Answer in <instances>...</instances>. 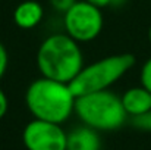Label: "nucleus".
Instances as JSON below:
<instances>
[{
    "instance_id": "14",
    "label": "nucleus",
    "mask_w": 151,
    "mask_h": 150,
    "mask_svg": "<svg viewBox=\"0 0 151 150\" xmlns=\"http://www.w3.org/2000/svg\"><path fill=\"white\" fill-rule=\"evenodd\" d=\"M7 106H9V103H7V97H6L4 91L0 88V119L6 115V112H7Z\"/></svg>"
},
{
    "instance_id": "7",
    "label": "nucleus",
    "mask_w": 151,
    "mask_h": 150,
    "mask_svg": "<svg viewBox=\"0 0 151 150\" xmlns=\"http://www.w3.org/2000/svg\"><path fill=\"white\" fill-rule=\"evenodd\" d=\"M120 100L128 116L137 118L151 110V93L142 86L126 90L120 96Z\"/></svg>"
},
{
    "instance_id": "5",
    "label": "nucleus",
    "mask_w": 151,
    "mask_h": 150,
    "mask_svg": "<svg viewBox=\"0 0 151 150\" xmlns=\"http://www.w3.org/2000/svg\"><path fill=\"white\" fill-rule=\"evenodd\" d=\"M66 34L78 43H87L99 37L103 30V13L100 7L79 0L63 13Z\"/></svg>"
},
{
    "instance_id": "13",
    "label": "nucleus",
    "mask_w": 151,
    "mask_h": 150,
    "mask_svg": "<svg viewBox=\"0 0 151 150\" xmlns=\"http://www.w3.org/2000/svg\"><path fill=\"white\" fill-rule=\"evenodd\" d=\"M7 63H9V56H7V50L3 46V43H0V80L3 78L6 69H7Z\"/></svg>"
},
{
    "instance_id": "6",
    "label": "nucleus",
    "mask_w": 151,
    "mask_h": 150,
    "mask_svg": "<svg viewBox=\"0 0 151 150\" xmlns=\"http://www.w3.org/2000/svg\"><path fill=\"white\" fill-rule=\"evenodd\" d=\"M68 134L60 124L32 119L22 133L24 144L28 150H66Z\"/></svg>"
},
{
    "instance_id": "16",
    "label": "nucleus",
    "mask_w": 151,
    "mask_h": 150,
    "mask_svg": "<svg viewBox=\"0 0 151 150\" xmlns=\"http://www.w3.org/2000/svg\"><path fill=\"white\" fill-rule=\"evenodd\" d=\"M148 40H150V43H151V27H150V30H148Z\"/></svg>"
},
{
    "instance_id": "4",
    "label": "nucleus",
    "mask_w": 151,
    "mask_h": 150,
    "mask_svg": "<svg viewBox=\"0 0 151 150\" xmlns=\"http://www.w3.org/2000/svg\"><path fill=\"white\" fill-rule=\"evenodd\" d=\"M135 65V56L131 53H120L106 56L81 69V72L69 83L75 97L109 90Z\"/></svg>"
},
{
    "instance_id": "12",
    "label": "nucleus",
    "mask_w": 151,
    "mask_h": 150,
    "mask_svg": "<svg viewBox=\"0 0 151 150\" xmlns=\"http://www.w3.org/2000/svg\"><path fill=\"white\" fill-rule=\"evenodd\" d=\"M132 124L137 128H141V130H145V131H151V110L148 113H145V115L132 118Z\"/></svg>"
},
{
    "instance_id": "9",
    "label": "nucleus",
    "mask_w": 151,
    "mask_h": 150,
    "mask_svg": "<svg viewBox=\"0 0 151 150\" xmlns=\"http://www.w3.org/2000/svg\"><path fill=\"white\" fill-rule=\"evenodd\" d=\"M43 6L35 0H25L13 10V21L22 30H31L37 27L43 19Z\"/></svg>"
},
{
    "instance_id": "3",
    "label": "nucleus",
    "mask_w": 151,
    "mask_h": 150,
    "mask_svg": "<svg viewBox=\"0 0 151 150\" xmlns=\"http://www.w3.org/2000/svg\"><path fill=\"white\" fill-rule=\"evenodd\" d=\"M73 112L84 125L97 131L119 130L128 119L120 97L110 90L78 96L75 99Z\"/></svg>"
},
{
    "instance_id": "8",
    "label": "nucleus",
    "mask_w": 151,
    "mask_h": 150,
    "mask_svg": "<svg viewBox=\"0 0 151 150\" xmlns=\"http://www.w3.org/2000/svg\"><path fill=\"white\" fill-rule=\"evenodd\" d=\"M101 140L97 130L82 125L72 130L66 138V150H100Z\"/></svg>"
},
{
    "instance_id": "2",
    "label": "nucleus",
    "mask_w": 151,
    "mask_h": 150,
    "mask_svg": "<svg viewBox=\"0 0 151 150\" xmlns=\"http://www.w3.org/2000/svg\"><path fill=\"white\" fill-rule=\"evenodd\" d=\"M75 96L66 83L41 77L34 80L25 94V101L35 119L63 124L75 109Z\"/></svg>"
},
{
    "instance_id": "11",
    "label": "nucleus",
    "mask_w": 151,
    "mask_h": 150,
    "mask_svg": "<svg viewBox=\"0 0 151 150\" xmlns=\"http://www.w3.org/2000/svg\"><path fill=\"white\" fill-rule=\"evenodd\" d=\"M51 4V7L56 10V12H60V13H66L78 0H49Z\"/></svg>"
},
{
    "instance_id": "15",
    "label": "nucleus",
    "mask_w": 151,
    "mask_h": 150,
    "mask_svg": "<svg viewBox=\"0 0 151 150\" xmlns=\"http://www.w3.org/2000/svg\"><path fill=\"white\" fill-rule=\"evenodd\" d=\"M85 1H88V3H91V4H94V6H97V7H106V6H110L111 4V0H85Z\"/></svg>"
},
{
    "instance_id": "1",
    "label": "nucleus",
    "mask_w": 151,
    "mask_h": 150,
    "mask_svg": "<svg viewBox=\"0 0 151 150\" xmlns=\"http://www.w3.org/2000/svg\"><path fill=\"white\" fill-rule=\"evenodd\" d=\"M37 66L41 77L69 84L84 68V54L70 36L51 34L38 47Z\"/></svg>"
},
{
    "instance_id": "10",
    "label": "nucleus",
    "mask_w": 151,
    "mask_h": 150,
    "mask_svg": "<svg viewBox=\"0 0 151 150\" xmlns=\"http://www.w3.org/2000/svg\"><path fill=\"white\" fill-rule=\"evenodd\" d=\"M141 86L151 93V57L145 60L141 69Z\"/></svg>"
}]
</instances>
